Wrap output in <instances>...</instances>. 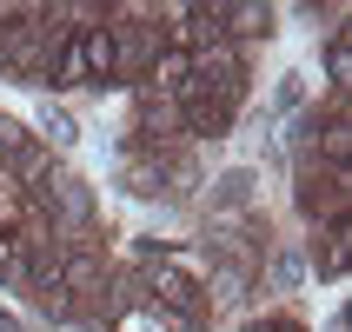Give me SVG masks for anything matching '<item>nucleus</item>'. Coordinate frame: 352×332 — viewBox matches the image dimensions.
<instances>
[{
    "mask_svg": "<svg viewBox=\"0 0 352 332\" xmlns=\"http://www.w3.org/2000/svg\"><path fill=\"white\" fill-rule=\"evenodd\" d=\"M113 34V80H126V87H146V74H153V60H160V27L146 20V27H107Z\"/></svg>",
    "mask_w": 352,
    "mask_h": 332,
    "instance_id": "1",
    "label": "nucleus"
},
{
    "mask_svg": "<svg viewBox=\"0 0 352 332\" xmlns=\"http://www.w3.org/2000/svg\"><path fill=\"white\" fill-rule=\"evenodd\" d=\"M233 100H219V93H179V133H193V140H226L233 133Z\"/></svg>",
    "mask_w": 352,
    "mask_h": 332,
    "instance_id": "2",
    "label": "nucleus"
},
{
    "mask_svg": "<svg viewBox=\"0 0 352 332\" xmlns=\"http://www.w3.org/2000/svg\"><path fill=\"white\" fill-rule=\"evenodd\" d=\"M299 213L306 219H346V173H306L299 179Z\"/></svg>",
    "mask_w": 352,
    "mask_h": 332,
    "instance_id": "3",
    "label": "nucleus"
},
{
    "mask_svg": "<svg viewBox=\"0 0 352 332\" xmlns=\"http://www.w3.org/2000/svg\"><path fill=\"white\" fill-rule=\"evenodd\" d=\"M27 306H34L40 319H74V293H67L60 266H47V273H34V279H27Z\"/></svg>",
    "mask_w": 352,
    "mask_h": 332,
    "instance_id": "4",
    "label": "nucleus"
},
{
    "mask_svg": "<svg viewBox=\"0 0 352 332\" xmlns=\"http://www.w3.org/2000/svg\"><path fill=\"white\" fill-rule=\"evenodd\" d=\"M273 7H253V0H246V7H226V14H219V34L233 40V47H246V40H273Z\"/></svg>",
    "mask_w": 352,
    "mask_h": 332,
    "instance_id": "5",
    "label": "nucleus"
},
{
    "mask_svg": "<svg viewBox=\"0 0 352 332\" xmlns=\"http://www.w3.org/2000/svg\"><path fill=\"white\" fill-rule=\"evenodd\" d=\"M186 80H193V54H186V47H160L146 87H153V93H166V100H179V93H186Z\"/></svg>",
    "mask_w": 352,
    "mask_h": 332,
    "instance_id": "6",
    "label": "nucleus"
},
{
    "mask_svg": "<svg viewBox=\"0 0 352 332\" xmlns=\"http://www.w3.org/2000/svg\"><path fill=\"white\" fill-rule=\"evenodd\" d=\"M80 54H87V80H94V87L113 80V34H107V27H80Z\"/></svg>",
    "mask_w": 352,
    "mask_h": 332,
    "instance_id": "7",
    "label": "nucleus"
},
{
    "mask_svg": "<svg viewBox=\"0 0 352 332\" xmlns=\"http://www.w3.org/2000/svg\"><path fill=\"white\" fill-rule=\"evenodd\" d=\"M126 193H140V199L166 193V166H160L153 153H133V159H126Z\"/></svg>",
    "mask_w": 352,
    "mask_h": 332,
    "instance_id": "8",
    "label": "nucleus"
},
{
    "mask_svg": "<svg viewBox=\"0 0 352 332\" xmlns=\"http://www.w3.org/2000/svg\"><path fill=\"white\" fill-rule=\"evenodd\" d=\"M259 273H266L273 293H293L299 279H306V259H299V253H266V259H259Z\"/></svg>",
    "mask_w": 352,
    "mask_h": 332,
    "instance_id": "9",
    "label": "nucleus"
},
{
    "mask_svg": "<svg viewBox=\"0 0 352 332\" xmlns=\"http://www.w3.org/2000/svg\"><path fill=\"white\" fill-rule=\"evenodd\" d=\"M319 239H326V246H313V266H319L326 279H339V273H346V219H333Z\"/></svg>",
    "mask_w": 352,
    "mask_h": 332,
    "instance_id": "10",
    "label": "nucleus"
},
{
    "mask_svg": "<svg viewBox=\"0 0 352 332\" xmlns=\"http://www.w3.org/2000/svg\"><path fill=\"white\" fill-rule=\"evenodd\" d=\"M54 87H87V54H80V34H67V47L54 54Z\"/></svg>",
    "mask_w": 352,
    "mask_h": 332,
    "instance_id": "11",
    "label": "nucleus"
},
{
    "mask_svg": "<svg viewBox=\"0 0 352 332\" xmlns=\"http://www.w3.org/2000/svg\"><path fill=\"white\" fill-rule=\"evenodd\" d=\"M27 279H34V266H27V253H20V239L0 233V286H20V293H27Z\"/></svg>",
    "mask_w": 352,
    "mask_h": 332,
    "instance_id": "12",
    "label": "nucleus"
},
{
    "mask_svg": "<svg viewBox=\"0 0 352 332\" xmlns=\"http://www.w3.org/2000/svg\"><path fill=\"white\" fill-rule=\"evenodd\" d=\"M40 133L54 140V146H74V140H80V120L67 113V107H54V100H47V107H40Z\"/></svg>",
    "mask_w": 352,
    "mask_h": 332,
    "instance_id": "13",
    "label": "nucleus"
},
{
    "mask_svg": "<svg viewBox=\"0 0 352 332\" xmlns=\"http://www.w3.org/2000/svg\"><path fill=\"white\" fill-rule=\"evenodd\" d=\"M246 286H253V266H233V259H219V266H213V299H226V306H233Z\"/></svg>",
    "mask_w": 352,
    "mask_h": 332,
    "instance_id": "14",
    "label": "nucleus"
},
{
    "mask_svg": "<svg viewBox=\"0 0 352 332\" xmlns=\"http://www.w3.org/2000/svg\"><path fill=\"white\" fill-rule=\"evenodd\" d=\"M213 199H219V206H246V199H253V173H246V166H239V173H219L213 179Z\"/></svg>",
    "mask_w": 352,
    "mask_h": 332,
    "instance_id": "15",
    "label": "nucleus"
},
{
    "mask_svg": "<svg viewBox=\"0 0 352 332\" xmlns=\"http://www.w3.org/2000/svg\"><path fill=\"white\" fill-rule=\"evenodd\" d=\"M326 74H333V87L346 93V80H352V40L333 34V54H326Z\"/></svg>",
    "mask_w": 352,
    "mask_h": 332,
    "instance_id": "16",
    "label": "nucleus"
},
{
    "mask_svg": "<svg viewBox=\"0 0 352 332\" xmlns=\"http://www.w3.org/2000/svg\"><path fill=\"white\" fill-rule=\"evenodd\" d=\"M253 332H306V326H293V319H279V326H253Z\"/></svg>",
    "mask_w": 352,
    "mask_h": 332,
    "instance_id": "17",
    "label": "nucleus"
}]
</instances>
